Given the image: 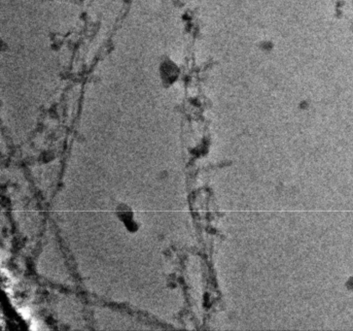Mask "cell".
<instances>
[{
    "instance_id": "6da1fadb",
    "label": "cell",
    "mask_w": 353,
    "mask_h": 331,
    "mask_svg": "<svg viewBox=\"0 0 353 331\" xmlns=\"http://www.w3.org/2000/svg\"><path fill=\"white\" fill-rule=\"evenodd\" d=\"M19 312H20V314H21V316H23V318H25V320H28V318H29L30 314H29V311H28V309H27V308H21V309H20V310H19Z\"/></svg>"
}]
</instances>
